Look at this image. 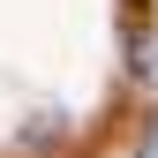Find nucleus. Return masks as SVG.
<instances>
[{
	"label": "nucleus",
	"mask_w": 158,
	"mask_h": 158,
	"mask_svg": "<svg viewBox=\"0 0 158 158\" xmlns=\"http://www.w3.org/2000/svg\"><path fill=\"white\" fill-rule=\"evenodd\" d=\"M135 75H143V83L158 90V38H151V45H143V53H135Z\"/></svg>",
	"instance_id": "obj_1"
},
{
	"label": "nucleus",
	"mask_w": 158,
	"mask_h": 158,
	"mask_svg": "<svg viewBox=\"0 0 158 158\" xmlns=\"http://www.w3.org/2000/svg\"><path fill=\"white\" fill-rule=\"evenodd\" d=\"M135 158H158V113L143 121V143H135Z\"/></svg>",
	"instance_id": "obj_2"
}]
</instances>
